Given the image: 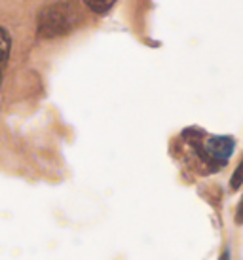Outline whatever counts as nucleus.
Segmentation results:
<instances>
[{
    "mask_svg": "<svg viewBox=\"0 0 243 260\" xmlns=\"http://www.w3.org/2000/svg\"><path fill=\"white\" fill-rule=\"evenodd\" d=\"M185 137H188V143L198 154V158L207 166L209 171H217L228 164L230 156L234 152V139L226 135H205L200 129H186Z\"/></svg>",
    "mask_w": 243,
    "mask_h": 260,
    "instance_id": "obj_1",
    "label": "nucleus"
},
{
    "mask_svg": "<svg viewBox=\"0 0 243 260\" xmlns=\"http://www.w3.org/2000/svg\"><path fill=\"white\" fill-rule=\"evenodd\" d=\"M78 17L74 14L71 4L55 2L42 8L36 19V35L40 38H57L74 29Z\"/></svg>",
    "mask_w": 243,
    "mask_h": 260,
    "instance_id": "obj_2",
    "label": "nucleus"
},
{
    "mask_svg": "<svg viewBox=\"0 0 243 260\" xmlns=\"http://www.w3.org/2000/svg\"><path fill=\"white\" fill-rule=\"evenodd\" d=\"M10 53H12V37H10L8 29L0 27V84L4 78L8 61H10Z\"/></svg>",
    "mask_w": 243,
    "mask_h": 260,
    "instance_id": "obj_3",
    "label": "nucleus"
},
{
    "mask_svg": "<svg viewBox=\"0 0 243 260\" xmlns=\"http://www.w3.org/2000/svg\"><path fill=\"white\" fill-rule=\"evenodd\" d=\"M84 4L95 14H107L108 10L116 4V0H84Z\"/></svg>",
    "mask_w": 243,
    "mask_h": 260,
    "instance_id": "obj_4",
    "label": "nucleus"
},
{
    "mask_svg": "<svg viewBox=\"0 0 243 260\" xmlns=\"http://www.w3.org/2000/svg\"><path fill=\"white\" fill-rule=\"evenodd\" d=\"M241 184H243V159L239 161V166H237V169L234 171L232 179H230V186H232V190H237Z\"/></svg>",
    "mask_w": 243,
    "mask_h": 260,
    "instance_id": "obj_5",
    "label": "nucleus"
},
{
    "mask_svg": "<svg viewBox=\"0 0 243 260\" xmlns=\"http://www.w3.org/2000/svg\"><path fill=\"white\" fill-rule=\"evenodd\" d=\"M237 222L243 224V198H241V202H239V207H237Z\"/></svg>",
    "mask_w": 243,
    "mask_h": 260,
    "instance_id": "obj_6",
    "label": "nucleus"
},
{
    "mask_svg": "<svg viewBox=\"0 0 243 260\" xmlns=\"http://www.w3.org/2000/svg\"><path fill=\"white\" fill-rule=\"evenodd\" d=\"M221 260H230V251H228V249H226V251H224V253H222Z\"/></svg>",
    "mask_w": 243,
    "mask_h": 260,
    "instance_id": "obj_7",
    "label": "nucleus"
}]
</instances>
